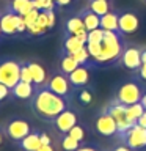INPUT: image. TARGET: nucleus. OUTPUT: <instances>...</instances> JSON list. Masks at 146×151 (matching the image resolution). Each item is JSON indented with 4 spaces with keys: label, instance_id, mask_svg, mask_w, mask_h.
Instances as JSON below:
<instances>
[{
    "label": "nucleus",
    "instance_id": "20e7f679",
    "mask_svg": "<svg viewBox=\"0 0 146 151\" xmlns=\"http://www.w3.org/2000/svg\"><path fill=\"white\" fill-rule=\"evenodd\" d=\"M19 80H21V61L16 58L0 60V83L13 88Z\"/></svg>",
    "mask_w": 146,
    "mask_h": 151
},
{
    "label": "nucleus",
    "instance_id": "1a4fd4ad",
    "mask_svg": "<svg viewBox=\"0 0 146 151\" xmlns=\"http://www.w3.org/2000/svg\"><path fill=\"white\" fill-rule=\"evenodd\" d=\"M96 131L104 137H112V135L118 134L116 121L113 120V116L108 112L99 113V116L96 118Z\"/></svg>",
    "mask_w": 146,
    "mask_h": 151
},
{
    "label": "nucleus",
    "instance_id": "c03bdc74",
    "mask_svg": "<svg viewBox=\"0 0 146 151\" xmlns=\"http://www.w3.org/2000/svg\"><path fill=\"white\" fill-rule=\"evenodd\" d=\"M3 143V132H2V129H0V145Z\"/></svg>",
    "mask_w": 146,
    "mask_h": 151
},
{
    "label": "nucleus",
    "instance_id": "4468645a",
    "mask_svg": "<svg viewBox=\"0 0 146 151\" xmlns=\"http://www.w3.org/2000/svg\"><path fill=\"white\" fill-rule=\"evenodd\" d=\"M17 19L19 14L5 11L0 16V28H2V35H14L17 33Z\"/></svg>",
    "mask_w": 146,
    "mask_h": 151
},
{
    "label": "nucleus",
    "instance_id": "c756f323",
    "mask_svg": "<svg viewBox=\"0 0 146 151\" xmlns=\"http://www.w3.org/2000/svg\"><path fill=\"white\" fill-rule=\"evenodd\" d=\"M21 80L22 82L33 83V79H31V74H30V69H28L27 61H21Z\"/></svg>",
    "mask_w": 146,
    "mask_h": 151
},
{
    "label": "nucleus",
    "instance_id": "ddd939ff",
    "mask_svg": "<svg viewBox=\"0 0 146 151\" xmlns=\"http://www.w3.org/2000/svg\"><path fill=\"white\" fill-rule=\"evenodd\" d=\"M68 79H69L71 85L74 87V90L83 88L85 85L88 83V80H89V69H88V66L87 65L77 66V68H75L72 73L68 76Z\"/></svg>",
    "mask_w": 146,
    "mask_h": 151
},
{
    "label": "nucleus",
    "instance_id": "ea45409f",
    "mask_svg": "<svg viewBox=\"0 0 146 151\" xmlns=\"http://www.w3.org/2000/svg\"><path fill=\"white\" fill-rule=\"evenodd\" d=\"M36 151H55V150H54V146H52V143H50V145H41Z\"/></svg>",
    "mask_w": 146,
    "mask_h": 151
},
{
    "label": "nucleus",
    "instance_id": "2eb2a0df",
    "mask_svg": "<svg viewBox=\"0 0 146 151\" xmlns=\"http://www.w3.org/2000/svg\"><path fill=\"white\" fill-rule=\"evenodd\" d=\"M27 65H28V69H30V74H31V79H33V85H35V87H42V85H46L49 76H47V71H46L44 66L41 63H36V61H27Z\"/></svg>",
    "mask_w": 146,
    "mask_h": 151
},
{
    "label": "nucleus",
    "instance_id": "37998d69",
    "mask_svg": "<svg viewBox=\"0 0 146 151\" xmlns=\"http://www.w3.org/2000/svg\"><path fill=\"white\" fill-rule=\"evenodd\" d=\"M141 63H146V49L141 50Z\"/></svg>",
    "mask_w": 146,
    "mask_h": 151
},
{
    "label": "nucleus",
    "instance_id": "e433bc0d",
    "mask_svg": "<svg viewBox=\"0 0 146 151\" xmlns=\"http://www.w3.org/2000/svg\"><path fill=\"white\" fill-rule=\"evenodd\" d=\"M137 124L141 126V127H145V129H146V110L143 112V115H141V116L138 118V120H137Z\"/></svg>",
    "mask_w": 146,
    "mask_h": 151
},
{
    "label": "nucleus",
    "instance_id": "58836bf2",
    "mask_svg": "<svg viewBox=\"0 0 146 151\" xmlns=\"http://www.w3.org/2000/svg\"><path fill=\"white\" fill-rule=\"evenodd\" d=\"M75 151H99L96 146H89V145H87V146H79Z\"/></svg>",
    "mask_w": 146,
    "mask_h": 151
},
{
    "label": "nucleus",
    "instance_id": "f03ea898",
    "mask_svg": "<svg viewBox=\"0 0 146 151\" xmlns=\"http://www.w3.org/2000/svg\"><path fill=\"white\" fill-rule=\"evenodd\" d=\"M122 35L116 32H107L104 33L102 42H101V54L94 63L97 65H112L115 61L121 60V55L124 52V42H122Z\"/></svg>",
    "mask_w": 146,
    "mask_h": 151
},
{
    "label": "nucleus",
    "instance_id": "a19ab883",
    "mask_svg": "<svg viewBox=\"0 0 146 151\" xmlns=\"http://www.w3.org/2000/svg\"><path fill=\"white\" fill-rule=\"evenodd\" d=\"M112 151H132V150L126 145H120V146H116V148H113Z\"/></svg>",
    "mask_w": 146,
    "mask_h": 151
},
{
    "label": "nucleus",
    "instance_id": "79ce46f5",
    "mask_svg": "<svg viewBox=\"0 0 146 151\" xmlns=\"http://www.w3.org/2000/svg\"><path fill=\"white\" fill-rule=\"evenodd\" d=\"M140 102H141V106H143V107H145V110H146V93H143V96H141Z\"/></svg>",
    "mask_w": 146,
    "mask_h": 151
},
{
    "label": "nucleus",
    "instance_id": "6e6552de",
    "mask_svg": "<svg viewBox=\"0 0 146 151\" xmlns=\"http://www.w3.org/2000/svg\"><path fill=\"white\" fill-rule=\"evenodd\" d=\"M105 112H108L110 115L113 116V120L116 121V126H118V134H122L126 132L127 129H130L134 124L137 123H132L129 118H127V112H126V106H122L121 102H118L116 99L112 101V104L105 109Z\"/></svg>",
    "mask_w": 146,
    "mask_h": 151
},
{
    "label": "nucleus",
    "instance_id": "4c0bfd02",
    "mask_svg": "<svg viewBox=\"0 0 146 151\" xmlns=\"http://www.w3.org/2000/svg\"><path fill=\"white\" fill-rule=\"evenodd\" d=\"M47 16H49V28H52L55 25V13L54 11H47Z\"/></svg>",
    "mask_w": 146,
    "mask_h": 151
},
{
    "label": "nucleus",
    "instance_id": "5701e85b",
    "mask_svg": "<svg viewBox=\"0 0 146 151\" xmlns=\"http://www.w3.org/2000/svg\"><path fill=\"white\" fill-rule=\"evenodd\" d=\"M88 8L93 13H96L99 17L107 14V13H110V3H108V0H89Z\"/></svg>",
    "mask_w": 146,
    "mask_h": 151
},
{
    "label": "nucleus",
    "instance_id": "c9c22d12",
    "mask_svg": "<svg viewBox=\"0 0 146 151\" xmlns=\"http://www.w3.org/2000/svg\"><path fill=\"white\" fill-rule=\"evenodd\" d=\"M41 143H42V145H50V143H52L49 134H46V132H41Z\"/></svg>",
    "mask_w": 146,
    "mask_h": 151
},
{
    "label": "nucleus",
    "instance_id": "cd10ccee",
    "mask_svg": "<svg viewBox=\"0 0 146 151\" xmlns=\"http://www.w3.org/2000/svg\"><path fill=\"white\" fill-rule=\"evenodd\" d=\"M72 57H74V60L77 61L79 65H87V63H88V60H89V54H88L87 46H83L80 50H77Z\"/></svg>",
    "mask_w": 146,
    "mask_h": 151
},
{
    "label": "nucleus",
    "instance_id": "a18cd8bd",
    "mask_svg": "<svg viewBox=\"0 0 146 151\" xmlns=\"http://www.w3.org/2000/svg\"><path fill=\"white\" fill-rule=\"evenodd\" d=\"M0 36H2V28H0Z\"/></svg>",
    "mask_w": 146,
    "mask_h": 151
},
{
    "label": "nucleus",
    "instance_id": "39448f33",
    "mask_svg": "<svg viewBox=\"0 0 146 151\" xmlns=\"http://www.w3.org/2000/svg\"><path fill=\"white\" fill-rule=\"evenodd\" d=\"M122 145L129 146L132 151H140L146 150V129L138 124H134L130 129L122 132L120 135Z\"/></svg>",
    "mask_w": 146,
    "mask_h": 151
},
{
    "label": "nucleus",
    "instance_id": "aec40b11",
    "mask_svg": "<svg viewBox=\"0 0 146 151\" xmlns=\"http://www.w3.org/2000/svg\"><path fill=\"white\" fill-rule=\"evenodd\" d=\"M118 17L120 14L118 13H107L101 16V28L102 30H107V32H116L120 33V24H118Z\"/></svg>",
    "mask_w": 146,
    "mask_h": 151
},
{
    "label": "nucleus",
    "instance_id": "412c9836",
    "mask_svg": "<svg viewBox=\"0 0 146 151\" xmlns=\"http://www.w3.org/2000/svg\"><path fill=\"white\" fill-rule=\"evenodd\" d=\"M83 46H85V42L80 40L79 36H75V35H66V40L63 42L64 54H68V55H74L75 52L80 50Z\"/></svg>",
    "mask_w": 146,
    "mask_h": 151
},
{
    "label": "nucleus",
    "instance_id": "bb28decb",
    "mask_svg": "<svg viewBox=\"0 0 146 151\" xmlns=\"http://www.w3.org/2000/svg\"><path fill=\"white\" fill-rule=\"evenodd\" d=\"M33 2V6L39 11H54L55 9V2L54 0H31Z\"/></svg>",
    "mask_w": 146,
    "mask_h": 151
},
{
    "label": "nucleus",
    "instance_id": "c85d7f7f",
    "mask_svg": "<svg viewBox=\"0 0 146 151\" xmlns=\"http://www.w3.org/2000/svg\"><path fill=\"white\" fill-rule=\"evenodd\" d=\"M104 33H105V30H102L101 27L96 28V30L88 32L87 42H99V44H101V42H102V38H104Z\"/></svg>",
    "mask_w": 146,
    "mask_h": 151
},
{
    "label": "nucleus",
    "instance_id": "49530a36",
    "mask_svg": "<svg viewBox=\"0 0 146 151\" xmlns=\"http://www.w3.org/2000/svg\"><path fill=\"white\" fill-rule=\"evenodd\" d=\"M143 2H146V0H143Z\"/></svg>",
    "mask_w": 146,
    "mask_h": 151
},
{
    "label": "nucleus",
    "instance_id": "f257e3e1",
    "mask_svg": "<svg viewBox=\"0 0 146 151\" xmlns=\"http://www.w3.org/2000/svg\"><path fill=\"white\" fill-rule=\"evenodd\" d=\"M30 109L36 118L52 123L61 112L68 109V99L50 91L46 85L35 87V93L30 99Z\"/></svg>",
    "mask_w": 146,
    "mask_h": 151
},
{
    "label": "nucleus",
    "instance_id": "423d86ee",
    "mask_svg": "<svg viewBox=\"0 0 146 151\" xmlns=\"http://www.w3.org/2000/svg\"><path fill=\"white\" fill-rule=\"evenodd\" d=\"M46 87L49 88L50 91H54L55 94H58V96L68 99V101L72 98V90H74V87L71 85L68 76H64L63 73L52 74L50 77L47 79Z\"/></svg>",
    "mask_w": 146,
    "mask_h": 151
},
{
    "label": "nucleus",
    "instance_id": "f3484780",
    "mask_svg": "<svg viewBox=\"0 0 146 151\" xmlns=\"http://www.w3.org/2000/svg\"><path fill=\"white\" fill-rule=\"evenodd\" d=\"M19 148L22 151H36L39 146L42 145L41 143V132L38 131H31L25 139H22L19 143H16Z\"/></svg>",
    "mask_w": 146,
    "mask_h": 151
},
{
    "label": "nucleus",
    "instance_id": "b1692460",
    "mask_svg": "<svg viewBox=\"0 0 146 151\" xmlns=\"http://www.w3.org/2000/svg\"><path fill=\"white\" fill-rule=\"evenodd\" d=\"M77 66H80V65L74 60L72 55H68V54H64L63 58H61V61H60V69H61V73H63L64 76H69Z\"/></svg>",
    "mask_w": 146,
    "mask_h": 151
},
{
    "label": "nucleus",
    "instance_id": "f704fd0d",
    "mask_svg": "<svg viewBox=\"0 0 146 151\" xmlns=\"http://www.w3.org/2000/svg\"><path fill=\"white\" fill-rule=\"evenodd\" d=\"M137 71H138V76H140V79H141V80H145V82H146V63H141V66H140V68L137 69Z\"/></svg>",
    "mask_w": 146,
    "mask_h": 151
},
{
    "label": "nucleus",
    "instance_id": "393cba45",
    "mask_svg": "<svg viewBox=\"0 0 146 151\" xmlns=\"http://www.w3.org/2000/svg\"><path fill=\"white\" fill-rule=\"evenodd\" d=\"M126 112H127V118H129L132 123H137V120L143 115L145 107L141 106V102H137V104H132V106H127Z\"/></svg>",
    "mask_w": 146,
    "mask_h": 151
},
{
    "label": "nucleus",
    "instance_id": "7ed1b4c3",
    "mask_svg": "<svg viewBox=\"0 0 146 151\" xmlns=\"http://www.w3.org/2000/svg\"><path fill=\"white\" fill-rule=\"evenodd\" d=\"M33 129L30 126L25 118H19V116H14V118H9L2 124V132L5 137H8L11 142L14 143H19L22 139L30 134Z\"/></svg>",
    "mask_w": 146,
    "mask_h": 151
},
{
    "label": "nucleus",
    "instance_id": "6ab92c4d",
    "mask_svg": "<svg viewBox=\"0 0 146 151\" xmlns=\"http://www.w3.org/2000/svg\"><path fill=\"white\" fill-rule=\"evenodd\" d=\"M35 8L33 6V2L31 0H11L6 8V11L9 13H14V14H19V16H27L31 9Z\"/></svg>",
    "mask_w": 146,
    "mask_h": 151
},
{
    "label": "nucleus",
    "instance_id": "9b49d317",
    "mask_svg": "<svg viewBox=\"0 0 146 151\" xmlns=\"http://www.w3.org/2000/svg\"><path fill=\"white\" fill-rule=\"evenodd\" d=\"M118 24H120V33L121 35H130L138 30L140 19L134 11H124L118 17Z\"/></svg>",
    "mask_w": 146,
    "mask_h": 151
},
{
    "label": "nucleus",
    "instance_id": "4be33fe9",
    "mask_svg": "<svg viewBox=\"0 0 146 151\" xmlns=\"http://www.w3.org/2000/svg\"><path fill=\"white\" fill-rule=\"evenodd\" d=\"M82 32H87V28L83 25V21L80 16H72L66 22V35H79Z\"/></svg>",
    "mask_w": 146,
    "mask_h": 151
},
{
    "label": "nucleus",
    "instance_id": "a878e982",
    "mask_svg": "<svg viewBox=\"0 0 146 151\" xmlns=\"http://www.w3.org/2000/svg\"><path fill=\"white\" fill-rule=\"evenodd\" d=\"M80 146V142L72 139L69 134H63V137H61V148H63L64 151H75Z\"/></svg>",
    "mask_w": 146,
    "mask_h": 151
},
{
    "label": "nucleus",
    "instance_id": "72a5a7b5",
    "mask_svg": "<svg viewBox=\"0 0 146 151\" xmlns=\"http://www.w3.org/2000/svg\"><path fill=\"white\" fill-rule=\"evenodd\" d=\"M9 96H11V88H8L6 85L0 83V101H5Z\"/></svg>",
    "mask_w": 146,
    "mask_h": 151
},
{
    "label": "nucleus",
    "instance_id": "f8f14e48",
    "mask_svg": "<svg viewBox=\"0 0 146 151\" xmlns=\"http://www.w3.org/2000/svg\"><path fill=\"white\" fill-rule=\"evenodd\" d=\"M121 65L130 71H137L141 66V50L137 47H127L121 55Z\"/></svg>",
    "mask_w": 146,
    "mask_h": 151
},
{
    "label": "nucleus",
    "instance_id": "9d476101",
    "mask_svg": "<svg viewBox=\"0 0 146 151\" xmlns=\"http://www.w3.org/2000/svg\"><path fill=\"white\" fill-rule=\"evenodd\" d=\"M52 123H54L55 129L58 131L60 134H68V132L77 124V115H75V112L66 109V110L61 112Z\"/></svg>",
    "mask_w": 146,
    "mask_h": 151
},
{
    "label": "nucleus",
    "instance_id": "dca6fc26",
    "mask_svg": "<svg viewBox=\"0 0 146 151\" xmlns=\"http://www.w3.org/2000/svg\"><path fill=\"white\" fill-rule=\"evenodd\" d=\"M33 93H35V85L33 83H28V82H19L11 88V96L16 98V99H25V101H30Z\"/></svg>",
    "mask_w": 146,
    "mask_h": 151
},
{
    "label": "nucleus",
    "instance_id": "7c9ffc66",
    "mask_svg": "<svg viewBox=\"0 0 146 151\" xmlns=\"http://www.w3.org/2000/svg\"><path fill=\"white\" fill-rule=\"evenodd\" d=\"M85 46H87V49H88L89 57H91L93 60H96L99 57V54H101V44H99V42H87Z\"/></svg>",
    "mask_w": 146,
    "mask_h": 151
},
{
    "label": "nucleus",
    "instance_id": "a211bd4d",
    "mask_svg": "<svg viewBox=\"0 0 146 151\" xmlns=\"http://www.w3.org/2000/svg\"><path fill=\"white\" fill-rule=\"evenodd\" d=\"M79 16L83 21V25L87 28V32L96 30V28L101 27V17H99L96 13H93L89 8H83L82 11L79 13Z\"/></svg>",
    "mask_w": 146,
    "mask_h": 151
},
{
    "label": "nucleus",
    "instance_id": "0eeeda50",
    "mask_svg": "<svg viewBox=\"0 0 146 151\" xmlns=\"http://www.w3.org/2000/svg\"><path fill=\"white\" fill-rule=\"evenodd\" d=\"M141 96H143V91H141L140 85L137 82H127L124 85H121L120 90H118L116 101L127 107V106H132V104L140 102Z\"/></svg>",
    "mask_w": 146,
    "mask_h": 151
},
{
    "label": "nucleus",
    "instance_id": "473e14b6",
    "mask_svg": "<svg viewBox=\"0 0 146 151\" xmlns=\"http://www.w3.org/2000/svg\"><path fill=\"white\" fill-rule=\"evenodd\" d=\"M79 101H80V104H83V106H88V104L93 101L91 91H89L88 88H82L80 93H79Z\"/></svg>",
    "mask_w": 146,
    "mask_h": 151
},
{
    "label": "nucleus",
    "instance_id": "2f4dec72",
    "mask_svg": "<svg viewBox=\"0 0 146 151\" xmlns=\"http://www.w3.org/2000/svg\"><path fill=\"white\" fill-rule=\"evenodd\" d=\"M68 134L72 137V139H75V140H79V142H82L83 139H85V129L82 126H79V124H75L72 129H71Z\"/></svg>",
    "mask_w": 146,
    "mask_h": 151
}]
</instances>
